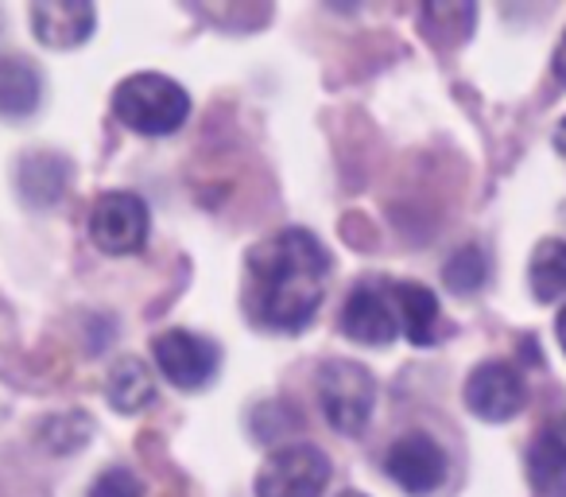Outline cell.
I'll use <instances>...</instances> for the list:
<instances>
[{
	"mask_svg": "<svg viewBox=\"0 0 566 497\" xmlns=\"http://www.w3.org/2000/svg\"><path fill=\"white\" fill-rule=\"evenodd\" d=\"M338 497H365V494H357V489H346V494H338Z\"/></svg>",
	"mask_w": 566,
	"mask_h": 497,
	"instance_id": "cell-24",
	"label": "cell"
},
{
	"mask_svg": "<svg viewBox=\"0 0 566 497\" xmlns=\"http://www.w3.org/2000/svg\"><path fill=\"white\" fill-rule=\"evenodd\" d=\"M28 20H32V32L43 48L71 51L94 35L97 12L86 0H40L28 9Z\"/></svg>",
	"mask_w": 566,
	"mask_h": 497,
	"instance_id": "cell-10",
	"label": "cell"
},
{
	"mask_svg": "<svg viewBox=\"0 0 566 497\" xmlns=\"http://www.w3.org/2000/svg\"><path fill=\"white\" fill-rule=\"evenodd\" d=\"M66 183H71V164L55 152H35L20 164V187L24 198L35 206H51L63 198Z\"/></svg>",
	"mask_w": 566,
	"mask_h": 497,
	"instance_id": "cell-14",
	"label": "cell"
},
{
	"mask_svg": "<svg viewBox=\"0 0 566 497\" xmlns=\"http://www.w3.org/2000/svg\"><path fill=\"white\" fill-rule=\"evenodd\" d=\"M392 303L400 331L408 334V342L416 346H434L439 339V300L431 288L423 284H392Z\"/></svg>",
	"mask_w": 566,
	"mask_h": 497,
	"instance_id": "cell-12",
	"label": "cell"
},
{
	"mask_svg": "<svg viewBox=\"0 0 566 497\" xmlns=\"http://www.w3.org/2000/svg\"><path fill=\"white\" fill-rule=\"evenodd\" d=\"M527 280H532V296L543 303L566 296V241L563 237H543L535 245L532 265H527Z\"/></svg>",
	"mask_w": 566,
	"mask_h": 497,
	"instance_id": "cell-15",
	"label": "cell"
},
{
	"mask_svg": "<svg viewBox=\"0 0 566 497\" xmlns=\"http://www.w3.org/2000/svg\"><path fill=\"white\" fill-rule=\"evenodd\" d=\"M485 277H489V261L478 245H465V249H458V253L442 265V280H447V288L458 296L478 292V288L485 284Z\"/></svg>",
	"mask_w": 566,
	"mask_h": 497,
	"instance_id": "cell-17",
	"label": "cell"
},
{
	"mask_svg": "<svg viewBox=\"0 0 566 497\" xmlns=\"http://www.w3.org/2000/svg\"><path fill=\"white\" fill-rule=\"evenodd\" d=\"M331 458L315 443H283L256 470V497H323Z\"/></svg>",
	"mask_w": 566,
	"mask_h": 497,
	"instance_id": "cell-4",
	"label": "cell"
},
{
	"mask_svg": "<svg viewBox=\"0 0 566 497\" xmlns=\"http://www.w3.org/2000/svg\"><path fill=\"white\" fill-rule=\"evenodd\" d=\"M113 113L125 128L140 136H171L187 125L190 117V94L175 79L156 71L128 74L113 90Z\"/></svg>",
	"mask_w": 566,
	"mask_h": 497,
	"instance_id": "cell-2",
	"label": "cell"
},
{
	"mask_svg": "<svg viewBox=\"0 0 566 497\" xmlns=\"http://www.w3.org/2000/svg\"><path fill=\"white\" fill-rule=\"evenodd\" d=\"M90 432H94V424H90L82 412H63V416H51L48 424L40 427V443L48 451H55V455H66V451L86 447Z\"/></svg>",
	"mask_w": 566,
	"mask_h": 497,
	"instance_id": "cell-18",
	"label": "cell"
},
{
	"mask_svg": "<svg viewBox=\"0 0 566 497\" xmlns=\"http://www.w3.org/2000/svg\"><path fill=\"white\" fill-rule=\"evenodd\" d=\"M331 277V253L311 229H280L244 261V308L264 331L295 334L315 323Z\"/></svg>",
	"mask_w": 566,
	"mask_h": 497,
	"instance_id": "cell-1",
	"label": "cell"
},
{
	"mask_svg": "<svg viewBox=\"0 0 566 497\" xmlns=\"http://www.w3.org/2000/svg\"><path fill=\"white\" fill-rule=\"evenodd\" d=\"M447 451L439 447V439H431L427 432H408L385 451V470L408 494L423 497L447 482Z\"/></svg>",
	"mask_w": 566,
	"mask_h": 497,
	"instance_id": "cell-7",
	"label": "cell"
},
{
	"mask_svg": "<svg viewBox=\"0 0 566 497\" xmlns=\"http://www.w3.org/2000/svg\"><path fill=\"white\" fill-rule=\"evenodd\" d=\"M318 404L334 432L361 435L377 408V381L361 362L334 358L318 370Z\"/></svg>",
	"mask_w": 566,
	"mask_h": 497,
	"instance_id": "cell-3",
	"label": "cell"
},
{
	"mask_svg": "<svg viewBox=\"0 0 566 497\" xmlns=\"http://www.w3.org/2000/svg\"><path fill=\"white\" fill-rule=\"evenodd\" d=\"M342 334L361 342V346H388L400 334L392 288L385 292L380 284H357L342 308Z\"/></svg>",
	"mask_w": 566,
	"mask_h": 497,
	"instance_id": "cell-9",
	"label": "cell"
},
{
	"mask_svg": "<svg viewBox=\"0 0 566 497\" xmlns=\"http://www.w3.org/2000/svg\"><path fill=\"white\" fill-rule=\"evenodd\" d=\"M151 358L156 370L171 381L175 389H202L213 381L221 362V350L210 339L190 331H164L151 342Z\"/></svg>",
	"mask_w": 566,
	"mask_h": 497,
	"instance_id": "cell-6",
	"label": "cell"
},
{
	"mask_svg": "<svg viewBox=\"0 0 566 497\" xmlns=\"http://www.w3.org/2000/svg\"><path fill=\"white\" fill-rule=\"evenodd\" d=\"M43 102V79L24 59H4L0 63V113L4 117H28Z\"/></svg>",
	"mask_w": 566,
	"mask_h": 497,
	"instance_id": "cell-13",
	"label": "cell"
},
{
	"mask_svg": "<svg viewBox=\"0 0 566 497\" xmlns=\"http://www.w3.org/2000/svg\"><path fill=\"white\" fill-rule=\"evenodd\" d=\"M543 435H547V439L555 443L558 451H566V416L551 420V427H547V432H543Z\"/></svg>",
	"mask_w": 566,
	"mask_h": 497,
	"instance_id": "cell-20",
	"label": "cell"
},
{
	"mask_svg": "<svg viewBox=\"0 0 566 497\" xmlns=\"http://www.w3.org/2000/svg\"><path fill=\"white\" fill-rule=\"evenodd\" d=\"M555 79L566 82V35H563V43H558V51H555Z\"/></svg>",
	"mask_w": 566,
	"mask_h": 497,
	"instance_id": "cell-21",
	"label": "cell"
},
{
	"mask_svg": "<svg viewBox=\"0 0 566 497\" xmlns=\"http://www.w3.org/2000/svg\"><path fill=\"white\" fill-rule=\"evenodd\" d=\"M86 497H144V486L133 470H125V466H109L105 474H97V482L90 486Z\"/></svg>",
	"mask_w": 566,
	"mask_h": 497,
	"instance_id": "cell-19",
	"label": "cell"
},
{
	"mask_svg": "<svg viewBox=\"0 0 566 497\" xmlns=\"http://www.w3.org/2000/svg\"><path fill=\"white\" fill-rule=\"evenodd\" d=\"M527 401L524 377L512 362H485L465 377V408L485 424H504Z\"/></svg>",
	"mask_w": 566,
	"mask_h": 497,
	"instance_id": "cell-8",
	"label": "cell"
},
{
	"mask_svg": "<svg viewBox=\"0 0 566 497\" xmlns=\"http://www.w3.org/2000/svg\"><path fill=\"white\" fill-rule=\"evenodd\" d=\"M90 237L105 257H133L148 241V206L133 190H109L90 210Z\"/></svg>",
	"mask_w": 566,
	"mask_h": 497,
	"instance_id": "cell-5",
	"label": "cell"
},
{
	"mask_svg": "<svg viewBox=\"0 0 566 497\" xmlns=\"http://www.w3.org/2000/svg\"><path fill=\"white\" fill-rule=\"evenodd\" d=\"M105 401L120 416H136V412H144L156 401V377H151V370L140 358H120V362H113L109 377H105Z\"/></svg>",
	"mask_w": 566,
	"mask_h": 497,
	"instance_id": "cell-11",
	"label": "cell"
},
{
	"mask_svg": "<svg viewBox=\"0 0 566 497\" xmlns=\"http://www.w3.org/2000/svg\"><path fill=\"white\" fill-rule=\"evenodd\" d=\"M527 478L539 497H566V451L539 435L527 451Z\"/></svg>",
	"mask_w": 566,
	"mask_h": 497,
	"instance_id": "cell-16",
	"label": "cell"
},
{
	"mask_svg": "<svg viewBox=\"0 0 566 497\" xmlns=\"http://www.w3.org/2000/svg\"><path fill=\"white\" fill-rule=\"evenodd\" d=\"M558 342H563V354H566V308L563 311H558Z\"/></svg>",
	"mask_w": 566,
	"mask_h": 497,
	"instance_id": "cell-23",
	"label": "cell"
},
{
	"mask_svg": "<svg viewBox=\"0 0 566 497\" xmlns=\"http://www.w3.org/2000/svg\"><path fill=\"white\" fill-rule=\"evenodd\" d=\"M555 148H558V156H566V117L558 121V128H555Z\"/></svg>",
	"mask_w": 566,
	"mask_h": 497,
	"instance_id": "cell-22",
	"label": "cell"
}]
</instances>
